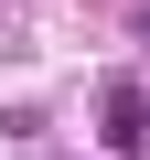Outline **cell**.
<instances>
[{
	"label": "cell",
	"instance_id": "1",
	"mask_svg": "<svg viewBox=\"0 0 150 160\" xmlns=\"http://www.w3.org/2000/svg\"><path fill=\"white\" fill-rule=\"evenodd\" d=\"M97 118H107V128H97V139H107V149H118V160H139V149H150V96H139V86H129V75H118V86H107V107H97Z\"/></svg>",
	"mask_w": 150,
	"mask_h": 160
}]
</instances>
